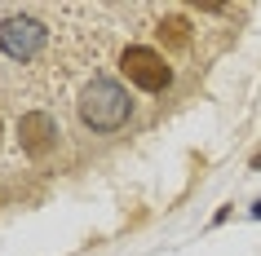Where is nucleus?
Here are the masks:
<instances>
[{
    "instance_id": "7ed1b4c3",
    "label": "nucleus",
    "mask_w": 261,
    "mask_h": 256,
    "mask_svg": "<svg viewBox=\"0 0 261 256\" xmlns=\"http://www.w3.org/2000/svg\"><path fill=\"white\" fill-rule=\"evenodd\" d=\"M120 71L124 80L142 89V93H164L168 84H173V67H168V58L151 44H128L120 53Z\"/></svg>"
},
{
    "instance_id": "20e7f679",
    "label": "nucleus",
    "mask_w": 261,
    "mask_h": 256,
    "mask_svg": "<svg viewBox=\"0 0 261 256\" xmlns=\"http://www.w3.org/2000/svg\"><path fill=\"white\" fill-rule=\"evenodd\" d=\"M58 137H62V124H58L54 110H27L18 120V146L27 150L31 159H44L58 150Z\"/></svg>"
},
{
    "instance_id": "39448f33",
    "label": "nucleus",
    "mask_w": 261,
    "mask_h": 256,
    "mask_svg": "<svg viewBox=\"0 0 261 256\" xmlns=\"http://www.w3.org/2000/svg\"><path fill=\"white\" fill-rule=\"evenodd\" d=\"M252 216H257V221H261V199H257V203H252Z\"/></svg>"
},
{
    "instance_id": "423d86ee",
    "label": "nucleus",
    "mask_w": 261,
    "mask_h": 256,
    "mask_svg": "<svg viewBox=\"0 0 261 256\" xmlns=\"http://www.w3.org/2000/svg\"><path fill=\"white\" fill-rule=\"evenodd\" d=\"M252 168H261V155H257V159H252Z\"/></svg>"
},
{
    "instance_id": "f03ea898",
    "label": "nucleus",
    "mask_w": 261,
    "mask_h": 256,
    "mask_svg": "<svg viewBox=\"0 0 261 256\" xmlns=\"http://www.w3.org/2000/svg\"><path fill=\"white\" fill-rule=\"evenodd\" d=\"M75 110H80V124L89 133H120L124 124H128V115H133V97H128V89L120 80L93 75V80L84 84Z\"/></svg>"
},
{
    "instance_id": "0eeeda50",
    "label": "nucleus",
    "mask_w": 261,
    "mask_h": 256,
    "mask_svg": "<svg viewBox=\"0 0 261 256\" xmlns=\"http://www.w3.org/2000/svg\"><path fill=\"white\" fill-rule=\"evenodd\" d=\"M0 137H5V124H0Z\"/></svg>"
},
{
    "instance_id": "f257e3e1",
    "label": "nucleus",
    "mask_w": 261,
    "mask_h": 256,
    "mask_svg": "<svg viewBox=\"0 0 261 256\" xmlns=\"http://www.w3.org/2000/svg\"><path fill=\"white\" fill-rule=\"evenodd\" d=\"M97 5H0V93L49 97L80 71L89 53H102L107 40L80 27Z\"/></svg>"
}]
</instances>
